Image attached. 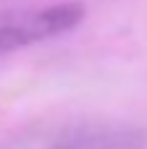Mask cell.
Wrapping results in <instances>:
<instances>
[{"label": "cell", "mask_w": 147, "mask_h": 149, "mask_svg": "<svg viewBox=\"0 0 147 149\" xmlns=\"http://www.w3.org/2000/svg\"><path fill=\"white\" fill-rule=\"evenodd\" d=\"M82 18H84L82 3H53L0 13V60L24 47L68 34L82 24Z\"/></svg>", "instance_id": "7a4b0ae2"}, {"label": "cell", "mask_w": 147, "mask_h": 149, "mask_svg": "<svg viewBox=\"0 0 147 149\" xmlns=\"http://www.w3.org/2000/svg\"><path fill=\"white\" fill-rule=\"evenodd\" d=\"M0 149H147V136L126 123H45L11 134L0 141Z\"/></svg>", "instance_id": "6da1fadb"}]
</instances>
